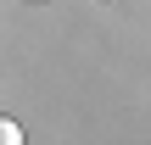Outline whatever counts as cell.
<instances>
[{
	"label": "cell",
	"instance_id": "6da1fadb",
	"mask_svg": "<svg viewBox=\"0 0 151 145\" xmlns=\"http://www.w3.org/2000/svg\"><path fill=\"white\" fill-rule=\"evenodd\" d=\"M0 145H22V134H17V123H11V117L0 123Z\"/></svg>",
	"mask_w": 151,
	"mask_h": 145
}]
</instances>
